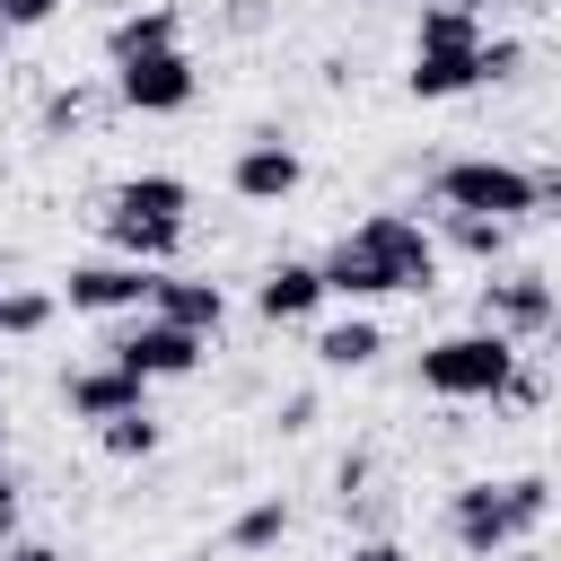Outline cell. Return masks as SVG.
Segmentation results:
<instances>
[{
  "label": "cell",
  "mask_w": 561,
  "mask_h": 561,
  "mask_svg": "<svg viewBox=\"0 0 561 561\" xmlns=\"http://www.w3.org/2000/svg\"><path fill=\"white\" fill-rule=\"evenodd\" d=\"M324 298H351V307H377V298H421L438 280V237L412 219V210H368L359 228H342L324 245Z\"/></svg>",
  "instance_id": "cell-1"
},
{
  "label": "cell",
  "mask_w": 561,
  "mask_h": 561,
  "mask_svg": "<svg viewBox=\"0 0 561 561\" xmlns=\"http://www.w3.org/2000/svg\"><path fill=\"white\" fill-rule=\"evenodd\" d=\"M543 517H552V482H543V473H508V482H456V500H447V535H456L473 561L517 552V543H526Z\"/></svg>",
  "instance_id": "cell-2"
},
{
  "label": "cell",
  "mask_w": 561,
  "mask_h": 561,
  "mask_svg": "<svg viewBox=\"0 0 561 561\" xmlns=\"http://www.w3.org/2000/svg\"><path fill=\"white\" fill-rule=\"evenodd\" d=\"M508 377H517V342H508V333H482V324L438 333V342L421 351V386H430L438 403H500Z\"/></svg>",
  "instance_id": "cell-3"
},
{
  "label": "cell",
  "mask_w": 561,
  "mask_h": 561,
  "mask_svg": "<svg viewBox=\"0 0 561 561\" xmlns=\"http://www.w3.org/2000/svg\"><path fill=\"white\" fill-rule=\"evenodd\" d=\"M438 210H473V219H535V175L508 167V158H447L438 167Z\"/></svg>",
  "instance_id": "cell-4"
},
{
  "label": "cell",
  "mask_w": 561,
  "mask_h": 561,
  "mask_svg": "<svg viewBox=\"0 0 561 561\" xmlns=\"http://www.w3.org/2000/svg\"><path fill=\"white\" fill-rule=\"evenodd\" d=\"M552 316H561V298H552V280H543V272H491V280L473 289V324H482V333L526 342V333H543Z\"/></svg>",
  "instance_id": "cell-5"
},
{
  "label": "cell",
  "mask_w": 561,
  "mask_h": 561,
  "mask_svg": "<svg viewBox=\"0 0 561 561\" xmlns=\"http://www.w3.org/2000/svg\"><path fill=\"white\" fill-rule=\"evenodd\" d=\"M202 351H210L202 333H184V324H167V316H140L105 359H114V368H131L140 386H158V377H193V368H202Z\"/></svg>",
  "instance_id": "cell-6"
},
{
  "label": "cell",
  "mask_w": 561,
  "mask_h": 561,
  "mask_svg": "<svg viewBox=\"0 0 561 561\" xmlns=\"http://www.w3.org/2000/svg\"><path fill=\"white\" fill-rule=\"evenodd\" d=\"M193 88H202V79H193V53H184V44H175V53H140V61L114 70V96H123L131 114H184Z\"/></svg>",
  "instance_id": "cell-7"
},
{
  "label": "cell",
  "mask_w": 561,
  "mask_h": 561,
  "mask_svg": "<svg viewBox=\"0 0 561 561\" xmlns=\"http://www.w3.org/2000/svg\"><path fill=\"white\" fill-rule=\"evenodd\" d=\"M149 280L158 272H140V263H70V280H61V298L79 307V316H149Z\"/></svg>",
  "instance_id": "cell-8"
},
{
  "label": "cell",
  "mask_w": 561,
  "mask_h": 561,
  "mask_svg": "<svg viewBox=\"0 0 561 561\" xmlns=\"http://www.w3.org/2000/svg\"><path fill=\"white\" fill-rule=\"evenodd\" d=\"M307 184V158L289 149V140H272V131H254L237 158H228V193L237 202H289Z\"/></svg>",
  "instance_id": "cell-9"
},
{
  "label": "cell",
  "mask_w": 561,
  "mask_h": 561,
  "mask_svg": "<svg viewBox=\"0 0 561 561\" xmlns=\"http://www.w3.org/2000/svg\"><path fill=\"white\" fill-rule=\"evenodd\" d=\"M149 316H167V324L219 342V324H228V289H219V280H193V272H158V280H149Z\"/></svg>",
  "instance_id": "cell-10"
},
{
  "label": "cell",
  "mask_w": 561,
  "mask_h": 561,
  "mask_svg": "<svg viewBox=\"0 0 561 561\" xmlns=\"http://www.w3.org/2000/svg\"><path fill=\"white\" fill-rule=\"evenodd\" d=\"M61 403H70V421H114V412H140L149 386H140L131 368L96 359V368H70V377H61Z\"/></svg>",
  "instance_id": "cell-11"
},
{
  "label": "cell",
  "mask_w": 561,
  "mask_h": 561,
  "mask_svg": "<svg viewBox=\"0 0 561 561\" xmlns=\"http://www.w3.org/2000/svg\"><path fill=\"white\" fill-rule=\"evenodd\" d=\"M324 307V272L316 263H272L263 280H254V316L263 324H307Z\"/></svg>",
  "instance_id": "cell-12"
},
{
  "label": "cell",
  "mask_w": 561,
  "mask_h": 561,
  "mask_svg": "<svg viewBox=\"0 0 561 561\" xmlns=\"http://www.w3.org/2000/svg\"><path fill=\"white\" fill-rule=\"evenodd\" d=\"M105 237H114V254H123V263H140V272H167V263L184 254V219H140V210H105Z\"/></svg>",
  "instance_id": "cell-13"
},
{
  "label": "cell",
  "mask_w": 561,
  "mask_h": 561,
  "mask_svg": "<svg viewBox=\"0 0 561 561\" xmlns=\"http://www.w3.org/2000/svg\"><path fill=\"white\" fill-rule=\"evenodd\" d=\"M175 35H184L175 0H149V9H131V18L105 26V61L123 70V61H140V53H175Z\"/></svg>",
  "instance_id": "cell-14"
},
{
  "label": "cell",
  "mask_w": 561,
  "mask_h": 561,
  "mask_svg": "<svg viewBox=\"0 0 561 561\" xmlns=\"http://www.w3.org/2000/svg\"><path fill=\"white\" fill-rule=\"evenodd\" d=\"M403 88H412L421 105H447V96H465V88H482V44H473V53H412V70H403Z\"/></svg>",
  "instance_id": "cell-15"
},
{
  "label": "cell",
  "mask_w": 561,
  "mask_h": 561,
  "mask_svg": "<svg viewBox=\"0 0 561 561\" xmlns=\"http://www.w3.org/2000/svg\"><path fill=\"white\" fill-rule=\"evenodd\" d=\"M105 210H140V219H184L193 210V184L184 175H123L105 193Z\"/></svg>",
  "instance_id": "cell-16"
},
{
  "label": "cell",
  "mask_w": 561,
  "mask_h": 561,
  "mask_svg": "<svg viewBox=\"0 0 561 561\" xmlns=\"http://www.w3.org/2000/svg\"><path fill=\"white\" fill-rule=\"evenodd\" d=\"M377 351H386L377 316H342V324H324V333H316V368H333V377H342V368H368Z\"/></svg>",
  "instance_id": "cell-17"
},
{
  "label": "cell",
  "mask_w": 561,
  "mask_h": 561,
  "mask_svg": "<svg viewBox=\"0 0 561 561\" xmlns=\"http://www.w3.org/2000/svg\"><path fill=\"white\" fill-rule=\"evenodd\" d=\"M473 44H482V18H465V9H447V0H430V9H421L412 53H473Z\"/></svg>",
  "instance_id": "cell-18"
},
{
  "label": "cell",
  "mask_w": 561,
  "mask_h": 561,
  "mask_svg": "<svg viewBox=\"0 0 561 561\" xmlns=\"http://www.w3.org/2000/svg\"><path fill=\"white\" fill-rule=\"evenodd\" d=\"M158 438H167V430L149 421V403H140V412H114V421H96V447H105L114 465H140V456H158Z\"/></svg>",
  "instance_id": "cell-19"
},
{
  "label": "cell",
  "mask_w": 561,
  "mask_h": 561,
  "mask_svg": "<svg viewBox=\"0 0 561 561\" xmlns=\"http://www.w3.org/2000/svg\"><path fill=\"white\" fill-rule=\"evenodd\" d=\"M438 237H447L456 254H473V263H500V254H508V228H500V219H473V210H438Z\"/></svg>",
  "instance_id": "cell-20"
},
{
  "label": "cell",
  "mask_w": 561,
  "mask_h": 561,
  "mask_svg": "<svg viewBox=\"0 0 561 561\" xmlns=\"http://www.w3.org/2000/svg\"><path fill=\"white\" fill-rule=\"evenodd\" d=\"M280 535H289V500H254V508L228 517V543H237V552H272Z\"/></svg>",
  "instance_id": "cell-21"
},
{
  "label": "cell",
  "mask_w": 561,
  "mask_h": 561,
  "mask_svg": "<svg viewBox=\"0 0 561 561\" xmlns=\"http://www.w3.org/2000/svg\"><path fill=\"white\" fill-rule=\"evenodd\" d=\"M44 324H53V289H0V333L9 342L44 333Z\"/></svg>",
  "instance_id": "cell-22"
},
{
  "label": "cell",
  "mask_w": 561,
  "mask_h": 561,
  "mask_svg": "<svg viewBox=\"0 0 561 561\" xmlns=\"http://www.w3.org/2000/svg\"><path fill=\"white\" fill-rule=\"evenodd\" d=\"M70 123H88V88H53L44 96V131H70Z\"/></svg>",
  "instance_id": "cell-23"
},
{
  "label": "cell",
  "mask_w": 561,
  "mask_h": 561,
  "mask_svg": "<svg viewBox=\"0 0 561 561\" xmlns=\"http://www.w3.org/2000/svg\"><path fill=\"white\" fill-rule=\"evenodd\" d=\"M53 9H61V0H0V26H9V35H26V26H44Z\"/></svg>",
  "instance_id": "cell-24"
},
{
  "label": "cell",
  "mask_w": 561,
  "mask_h": 561,
  "mask_svg": "<svg viewBox=\"0 0 561 561\" xmlns=\"http://www.w3.org/2000/svg\"><path fill=\"white\" fill-rule=\"evenodd\" d=\"M535 175V219H561V158L552 167H526Z\"/></svg>",
  "instance_id": "cell-25"
},
{
  "label": "cell",
  "mask_w": 561,
  "mask_h": 561,
  "mask_svg": "<svg viewBox=\"0 0 561 561\" xmlns=\"http://www.w3.org/2000/svg\"><path fill=\"white\" fill-rule=\"evenodd\" d=\"M333 491L359 500V491H368V456H342V465H333Z\"/></svg>",
  "instance_id": "cell-26"
},
{
  "label": "cell",
  "mask_w": 561,
  "mask_h": 561,
  "mask_svg": "<svg viewBox=\"0 0 561 561\" xmlns=\"http://www.w3.org/2000/svg\"><path fill=\"white\" fill-rule=\"evenodd\" d=\"M342 561H412V552H403V543H351Z\"/></svg>",
  "instance_id": "cell-27"
},
{
  "label": "cell",
  "mask_w": 561,
  "mask_h": 561,
  "mask_svg": "<svg viewBox=\"0 0 561 561\" xmlns=\"http://www.w3.org/2000/svg\"><path fill=\"white\" fill-rule=\"evenodd\" d=\"M0 561H61L53 543H0Z\"/></svg>",
  "instance_id": "cell-28"
},
{
  "label": "cell",
  "mask_w": 561,
  "mask_h": 561,
  "mask_svg": "<svg viewBox=\"0 0 561 561\" xmlns=\"http://www.w3.org/2000/svg\"><path fill=\"white\" fill-rule=\"evenodd\" d=\"M18 526V482H9V465H0V535Z\"/></svg>",
  "instance_id": "cell-29"
},
{
  "label": "cell",
  "mask_w": 561,
  "mask_h": 561,
  "mask_svg": "<svg viewBox=\"0 0 561 561\" xmlns=\"http://www.w3.org/2000/svg\"><path fill=\"white\" fill-rule=\"evenodd\" d=\"M447 9H465V18H491V9H508V0H447Z\"/></svg>",
  "instance_id": "cell-30"
},
{
  "label": "cell",
  "mask_w": 561,
  "mask_h": 561,
  "mask_svg": "<svg viewBox=\"0 0 561 561\" xmlns=\"http://www.w3.org/2000/svg\"><path fill=\"white\" fill-rule=\"evenodd\" d=\"M543 342H552V351H561V316H552V324H543Z\"/></svg>",
  "instance_id": "cell-31"
},
{
  "label": "cell",
  "mask_w": 561,
  "mask_h": 561,
  "mask_svg": "<svg viewBox=\"0 0 561 561\" xmlns=\"http://www.w3.org/2000/svg\"><path fill=\"white\" fill-rule=\"evenodd\" d=\"M491 561H535V552H491Z\"/></svg>",
  "instance_id": "cell-32"
},
{
  "label": "cell",
  "mask_w": 561,
  "mask_h": 561,
  "mask_svg": "<svg viewBox=\"0 0 561 561\" xmlns=\"http://www.w3.org/2000/svg\"><path fill=\"white\" fill-rule=\"evenodd\" d=\"M0 53H9V26H0Z\"/></svg>",
  "instance_id": "cell-33"
},
{
  "label": "cell",
  "mask_w": 561,
  "mask_h": 561,
  "mask_svg": "<svg viewBox=\"0 0 561 561\" xmlns=\"http://www.w3.org/2000/svg\"><path fill=\"white\" fill-rule=\"evenodd\" d=\"M359 9H386V0H359Z\"/></svg>",
  "instance_id": "cell-34"
},
{
  "label": "cell",
  "mask_w": 561,
  "mask_h": 561,
  "mask_svg": "<svg viewBox=\"0 0 561 561\" xmlns=\"http://www.w3.org/2000/svg\"><path fill=\"white\" fill-rule=\"evenodd\" d=\"M0 289H9V280H0Z\"/></svg>",
  "instance_id": "cell-35"
}]
</instances>
